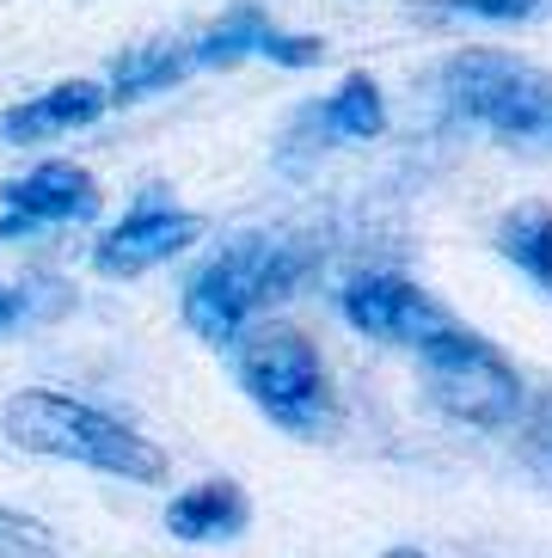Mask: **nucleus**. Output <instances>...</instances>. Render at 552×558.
<instances>
[{"label": "nucleus", "mask_w": 552, "mask_h": 558, "mask_svg": "<svg viewBox=\"0 0 552 558\" xmlns=\"http://www.w3.org/2000/svg\"><path fill=\"white\" fill-rule=\"evenodd\" d=\"M7 442L25 454H49V460H74L93 473L130 478V485H160L166 478V454L147 436H135L130 424H117L111 411L86 405L74 393H49V387H25L7 399L0 411Z\"/></svg>", "instance_id": "nucleus-1"}, {"label": "nucleus", "mask_w": 552, "mask_h": 558, "mask_svg": "<svg viewBox=\"0 0 552 558\" xmlns=\"http://www.w3.org/2000/svg\"><path fill=\"white\" fill-rule=\"evenodd\" d=\"M308 277V252L283 240H233L215 252L191 282H184V326L203 344L228 350L264 307L295 295V282Z\"/></svg>", "instance_id": "nucleus-2"}, {"label": "nucleus", "mask_w": 552, "mask_h": 558, "mask_svg": "<svg viewBox=\"0 0 552 558\" xmlns=\"http://www.w3.org/2000/svg\"><path fill=\"white\" fill-rule=\"evenodd\" d=\"M442 105L460 123L521 142V148H552V74L504 50H460L436 74Z\"/></svg>", "instance_id": "nucleus-3"}, {"label": "nucleus", "mask_w": 552, "mask_h": 558, "mask_svg": "<svg viewBox=\"0 0 552 558\" xmlns=\"http://www.w3.org/2000/svg\"><path fill=\"white\" fill-rule=\"evenodd\" d=\"M233 375H240L245 399L271 417L276 429H289V436H325L332 429V375H325L320 350L301 338L295 326H245L233 338Z\"/></svg>", "instance_id": "nucleus-4"}, {"label": "nucleus", "mask_w": 552, "mask_h": 558, "mask_svg": "<svg viewBox=\"0 0 552 558\" xmlns=\"http://www.w3.org/2000/svg\"><path fill=\"white\" fill-rule=\"evenodd\" d=\"M418 375H423V393L436 399L448 417L472 429H504L521 417L528 393H521V375L504 362V350L485 344L472 326L448 319L442 331H430L418 350Z\"/></svg>", "instance_id": "nucleus-5"}, {"label": "nucleus", "mask_w": 552, "mask_h": 558, "mask_svg": "<svg viewBox=\"0 0 552 558\" xmlns=\"http://www.w3.org/2000/svg\"><path fill=\"white\" fill-rule=\"evenodd\" d=\"M196 240H203V215L179 209L166 197H135L130 215L93 246V264H98V277H142L154 264L179 258Z\"/></svg>", "instance_id": "nucleus-6"}, {"label": "nucleus", "mask_w": 552, "mask_h": 558, "mask_svg": "<svg viewBox=\"0 0 552 558\" xmlns=\"http://www.w3.org/2000/svg\"><path fill=\"white\" fill-rule=\"evenodd\" d=\"M344 319L374 338V344H399V350H418L430 331H442L455 313L436 307V301L423 295L418 282L393 277V270H369L344 289Z\"/></svg>", "instance_id": "nucleus-7"}, {"label": "nucleus", "mask_w": 552, "mask_h": 558, "mask_svg": "<svg viewBox=\"0 0 552 558\" xmlns=\"http://www.w3.org/2000/svg\"><path fill=\"white\" fill-rule=\"evenodd\" d=\"M0 240H25L37 228H62V221H93L98 215V184L86 166L74 160H44L25 179L0 184Z\"/></svg>", "instance_id": "nucleus-8"}, {"label": "nucleus", "mask_w": 552, "mask_h": 558, "mask_svg": "<svg viewBox=\"0 0 552 558\" xmlns=\"http://www.w3.org/2000/svg\"><path fill=\"white\" fill-rule=\"evenodd\" d=\"M184 50H191V68H233V62H245V56H264V62H276V68H313L325 56V44L320 37L276 32L259 0H240V7H228L196 44H184Z\"/></svg>", "instance_id": "nucleus-9"}, {"label": "nucleus", "mask_w": 552, "mask_h": 558, "mask_svg": "<svg viewBox=\"0 0 552 558\" xmlns=\"http://www.w3.org/2000/svg\"><path fill=\"white\" fill-rule=\"evenodd\" d=\"M381 130H387V99H381L374 74H344L332 99H320L313 111L295 117L289 154L295 148L313 154V148H325V142H374Z\"/></svg>", "instance_id": "nucleus-10"}, {"label": "nucleus", "mask_w": 552, "mask_h": 558, "mask_svg": "<svg viewBox=\"0 0 552 558\" xmlns=\"http://www.w3.org/2000/svg\"><path fill=\"white\" fill-rule=\"evenodd\" d=\"M111 111V93L98 81H62L37 93V99L13 105V111L0 117V142H13V148H37V142H56L68 130H86L98 117Z\"/></svg>", "instance_id": "nucleus-11"}, {"label": "nucleus", "mask_w": 552, "mask_h": 558, "mask_svg": "<svg viewBox=\"0 0 552 558\" xmlns=\"http://www.w3.org/2000/svg\"><path fill=\"white\" fill-rule=\"evenodd\" d=\"M245 522H252V504L233 478H209V485H191L184 497L166 504V527L179 541H196V546H215V541H240Z\"/></svg>", "instance_id": "nucleus-12"}, {"label": "nucleus", "mask_w": 552, "mask_h": 558, "mask_svg": "<svg viewBox=\"0 0 552 558\" xmlns=\"http://www.w3.org/2000/svg\"><path fill=\"white\" fill-rule=\"evenodd\" d=\"M191 74V50L184 44H142V50H123L111 62V105H135L147 93H166Z\"/></svg>", "instance_id": "nucleus-13"}, {"label": "nucleus", "mask_w": 552, "mask_h": 558, "mask_svg": "<svg viewBox=\"0 0 552 558\" xmlns=\"http://www.w3.org/2000/svg\"><path fill=\"white\" fill-rule=\"evenodd\" d=\"M497 252L535 282L540 295H552V209L547 203H516L497 228Z\"/></svg>", "instance_id": "nucleus-14"}, {"label": "nucleus", "mask_w": 552, "mask_h": 558, "mask_svg": "<svg viewBox=\"0 0 552 558\" xmlns=\"http://www.w3.org/2000/svg\"><path fill=\"white\" fill-rule=\"evenodd\" d=\"M418 13H442V19H491V25H516L535 19L547 0H411Z\"/></svg>", "instance_id": "nucleus-15"}, {"label": "nucleus", "mask_w": 552, "mask_h": 558, "mask_svg": "<svg viewBox=\"0 0 552 558\" xmlns=\"http://www.w3.org/2000/svg\"><path fill=\"white\" fill-rule=\"evenodd\" d=\"M528 442H535L540 454H552V393L535 405V424H528Z\"/></svg>", "instance_id": "nucleus-16"}, {"label": "nucleus", "mask_w": 552, "mask_h": 558, "mask_svg": "<svg viewBox=\"0 0 552 558\" xmlns=\"http://www.w3.org/2000/svg\"><path fill=\"white\" fill-rule=\"evenodd\" d=\"M19 319H25V295H19V289H7V282H0V331H13Z\"/></svg>", "instance_id": "nucleus-17"}, {"label": "nucleus", "mask_w": 552, "mask_h": 558, "mask_svg": "<svg viewBox=\"0 0 552 558\" xmlns=\"http://www.w3.org/2000/svg\"><path fill=\"white\" fill-rule=\"evenodd\" d=\"M387 558H423V553H418V546H399V553H387Z\"/></svg>", "instance_id": "nucleus-18"}]
</instances>
